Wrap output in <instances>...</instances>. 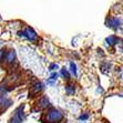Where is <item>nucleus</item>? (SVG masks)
Masks as SVG:
<instances>
[{
	"label": "nucleus",
	"instance_id": "obj_1",
	"mask_svg": "<svg viewBox=\"0 0 123 123\" xmlns=\"http://www.w3.org/2000/svg\"><path fill=\"white\" fill-rule=\"evenodd\" d=\"M60 120H62V114L57 110H51V111H49L47 113V122L53 123Z\"/></svg>",
	"mask_w": 123,
	"mask_h": 123
},
{
	"label": "nucleus",
	"instance_id": "obj_2",
	"mask_svg": "<svg viewBox=\"0 0 123 123\" xmlns=\"http://www.w3.org/2000/svg\"><path fill=\"white\" fill-rule=\"evenodd\" d=\"M22 36L23 37H26V38H28V39H30V40L37 39V34H36V32H34L33 30H31L30 28H27L25 31H22Z\"/></svg>",
	"mask_w": 123,
	"mask_h": 123
}]
</instances>
